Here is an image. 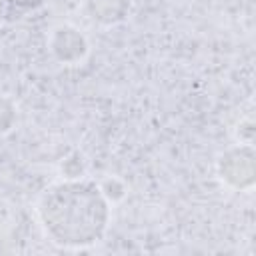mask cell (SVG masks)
Listing matches in <instances>:
<instances>
[{
    "instance_id": "obj_6",
    "label": "cell",
    "mask_w": 256,
    "mask_h": 256,
    "mask_svg": "<svg viewBox=\"0 0 256 256\" xmlns=\"http://www.w3.org/2000/svg\"><path fill=\"white\" fill-rule=\"evenodd\" d=\"M4 14H6V6H4V0H0V26L4 22Z\"/></svg>"
},
{
    "instance_id": "obj_2",
    "label": "cell",
    "mask_w": 256,
    "mask_h": 256,
    "mask_svg": "<svg viewBox=\"0 0 256 256\" xmlns=\"http://www.w3.org/2000/svg\"><path fill=\"white\" fill-rule=\"evenodd\" d=\"M216 170L220 180L234 190H250L254 186V150L252 144H238L218 156Z\"/></svg>"
},
{
    "instance_id": "obj_5",
    "label": "cell",
    "mask_w": 256,
    "mask_h": 256,
    "mask_svg": "<svg viewBox=\"0 0 256 256\" xmlns=\"http://www.w3.org/2000/svg\"><path fill=\"white\" fill-rule=\"evenodd\" d=\"M16 120H18L16 104L8 96H0V134L10 132L16 124Z\"/></svg>"
},
{
    "instance_id": "obj_1",
    "label": "cell",
    "mask_w": 256,
    "mask_h": 256,
    "mask_svg": "<svg viewBox=\"0 0 256 256\" xmlns=\"http://www.w3.org/2000/svg\"><path fill=\"white\" fill-rule=\"evenodd\" d=\"M36 216L52 244L82 250L106 236L112 210L104 188L80 176L50 184L36 202Z\"/></svg>"
},
{
    "instance_id": "obj_4",
    "label": "cell",
    "mask_w": 256,
    "mask_h": 256,
    "mask_svg": "<svg viewBox=\"0 0 256 256\" xmlns=\"http://www.w3.org/2000/svg\"><path fill=\"white\" fill-rule=\"evenodd\" d=\"M86 16L100 26H116L124 22L132 10V0H84Z\"/></svg>"
},
{
    "instance_id": "obj_3",
    "label": "cell",
    "mask_w": 256,
    "mask_h": 256,
    "mask_svg": "<svg viewBox=\"0 0 256 256\" xmlns=\"http://www.w3.org/2000/svg\"><path fill=\"white\" fill-rule=\"evenodd\" d=\"M48 50L60 64H80L90 50L86 36L72 24L56 26L48 36Z\"/></svg>"
}]
</instances>
